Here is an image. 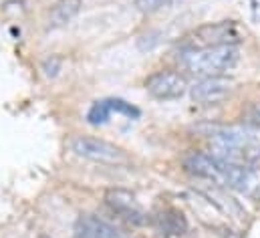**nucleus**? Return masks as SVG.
<instances>
[{"label": "nucleus", "mask_w": 260, "mask_h": 238, "mask_svg": "<svg viewBox=\"0 0 260 238\" xmlns=\"http://www.w3.org/2000/svg\"><path fill=\"white\" fill-rule=\"evenodd\" d=\"M240 61L238 45H218L196 51H184L182 63L196 77H220L236 67Z\"/></svg>", "instance_id": "1"}, {"label": "nucleus", "mask_w": 260, "mask_h": 238, "mask_svg": "<svg viewBox=\"0 0 260 238\" xmlns=\"http://www.w3.org/2000/svg\"><path fill=\"white\" fill-rule=\"evenodd\" d=\"M71 150L79 156V158H85L89 162H95V164H105V166H127L131 162L129 154L107 141V139H101V137H93V135H75L71 141H69Z\"/></svg>", "instance_id": "2"}, {"label": "nucleus", "mask_w": 260, "mask_h": 238, "mask_svg": "<svg viewBox=\"0 0 260 238\" xmlns=\"http://www.w3.org/2000/svg\"><path fill=\"white\" fill-rule=\"evenodd\" d=\"M240 33L234 22H214L196 28L194 33L186 35L180 43L182 53L184 51H196V49H206V47H218V45H238Z\"/></svg>", "instance_id": "3"}, {"label": "nucleus", "mask_w": 260, "mask_h": 238, "mask_svg": "<svg viewBox=\"0 0 260 238\" xmlns=\"http://www.w3.org/2000/svg\"><path fill=\"white\" fill-rule=\"evenodd\" d=\"M145 91L157 101H172L188 91V81L176 71H157L145 79Z\"/></svg>", "instance_id": "4"}, {"label": "nucleus", "mask_w": 260, "mask_h": 238, "mask_svg": "<svg viewBox=\"0 0 260 238\" xmlns=\"http://www.w3.org/2000/svg\"><path fill=\"white\" fill-rule=\"evenodd\" d=\"M236 91V81L220 75V77H204L196 83L194 87H190V95L196 103L202 105H214L220 103L224 99H228L232 93Z\"/></svg>", "instance_id": "5"}, {"label": "nucleus", "mask_w": 260, "mask_h": 238, "mask_svg": "<svg viewBox=\"0 0 260 238\" xmlns=\"http://www.w3.org/2000/svg\"><path fill=\"white\" fill-rule=\"evenodd\" d=\"M105 204L117 212L121 218H125L127 222L139 226V224H145L147 222V216L145 212L141 210V206L137 204L135 196L131 194L129 190H123V188H111L105 192Z\"/></svg>", "instance_id": "6"}, {"label": "nucleus", "mask_w": 260, "mask_h": 238, "mask_svg": "<svg viewBox=\"0 0 260 238\" xmlns=\"http://www.w3.org/2000/svg\"><path fill=\"white\" fill-rule=\"evenodd\" d=\"M184 170L200 180H210L222 184V174H224V162L218 160L216 156H208L202 152H190L182 160Z\"/></svg>", "instance_id": "7"}, {"label": "nucleus", "mask_w": 260, "mask_h": 238, "mask_svg": "<svg viewBox=\"0 0 260 238\" xmlns=\"http://www.w3.org/2000/svg\"><path fill=\"white\" fill-rule=\"evenodd\" d=\"M155 224L164 234L170 236H182L188 232V220L182 212L174 210V208H166L155 216Z\"/></svg>", "instance_id": "8"}, {"label": "nucleus", "mask_w": 260, "mask_h": 238, "mask_svg": "<svg viewBox=\"0 0 260 238\" xmlns=\"http://www.w3.org/2000/svg\"><path fill=\"white\" fill-rule=\"evenodd\" d=\"M83 0H57L49 12V28H61L69 24L81 10Z\"/></svg>", "instance_id": "9"}, {"label": "nucleus", "mask_w": 260, "mask_h": 238, "mask_svg": "<svg viewBox=\"0 0 260 238\" xmlns=\"http://www.w3.org/2000/svg\"><path fill=\"white\" fill-rule=\"evenodd\" d=\"M77 228L87 232L93 238H125L121 232H117L111 224H107L105 220L97 218V216H81L77 222Z\"/></svg>", "instance_id": "10"}, {"label": "nucleus", "mask_w": 260, "mask_h": 238, "mask_svg": "<svg viewBox=\"0 0 260 238\" xmlns=\"http://www.w3.org/2000/svg\"><path fill=\"white\" fill-rule=\"evenodd\" d=\"M111 105H109V99H105V101H97V103H93V107L89 109V113H87V119H89V123H93V125H99V123H105L107 119L111 117Z\"/></svg>", "instance_id": "11"}, {"label": "nucleus", "mask_w": 260, "mask_h": 238, "mask_svg": "<svg viewBox=\"0 0 260 238\" xmlns=\"http://www.w3.org/2000/svg\"><path fill=\"white\" fill-rule=\"evenodd\" d=\"M172 0H133V6L143 12V14H151V12H157L161 10L164 6H168Z\"/></svg>", "instance_id": "12"}, {"label": "nucleus", "mask_w": 260, "mask_h": 238, "mask_svg": "<svg viewBox=\"0 0 260 238\" xmlns=\"http://www.w3.org/2000/svg\"><path fill=\"white\" fill-rule=\"evenodd\" d=\"M244 123L248 127L260 129V101H254L248 105V109L244 111Z\"/></svg>", "instance_id": "13"}, {"label": "nucleus", "mask_w": 260, "mask_h": 238, "mask_svg": "<svg viewBox=\"0 0 260 238\" xmlns=\"http://www.w3.org/2000/svg\"><path fill=\"white\" fill-rule=\"evenodd\" d=\"M61 67H63V59H61V57H57V55L47 57L45 63H43V71H45V75H47V77H57V75H59V71H61Z\"/></svg>", "instance_id": "14"}, {"label": "nucleus", "mask_w": 260, "mask_h": 238, "mask_svg": "<svg viewBox=\"0 0 260 238\" xmlns=\"http://www.w3.org/2000/svg\"><path fill=\"white\" fill-rule=\"evenodd\" d=\"M109 105H111V111H117V113H125L129 117H139V109L131 107V103H125L121 99H109Z\"/></svg>", "instance_id": "15"}, {"label": "nucleus", "mask_w": 260, "mask_h": 238, "mask_svg": "<svg viewBox=\"0 0 260 238\" xmlns=\"http://www.w3.org/2000/svg\"><path fill=\"white\" fill-rule=\"evenodd\" d=\"M75 238H93V236H89L87 232H83V230H79V228H77V232H75Z\"/></svg>", "instance_id": "16"}, {"label": "nucleus", "mask_w": 260, "mask_h": 238, "mask_svg": "<svg viewBox=\"0 0 260 238\" xmlns=\"http://www.w3.org/2000/svg\"><path fill=\"white\" fill-rule=\"evenodd\" d=\"M41 238H51V236H45V234H43V236H41Z\"/></svg>", "instance_id": "17"}]
</instances>
